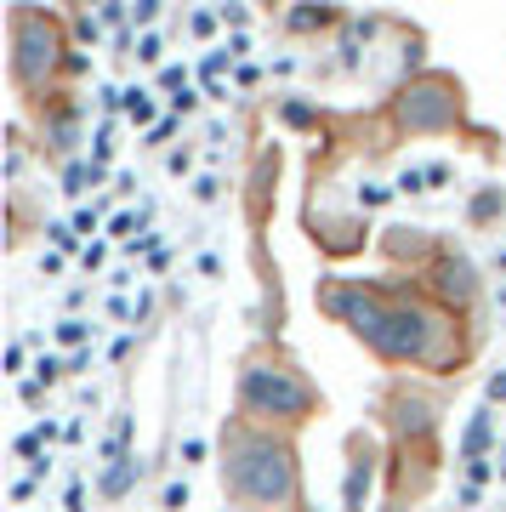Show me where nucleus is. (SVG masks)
Listing matches in <instances>:
<instances>
[{
    "label": "nucleus",
    "mask_w": 506,
    "mask_h": 512,
    "mask_svg": "<svg viewBox=\"0 0 506 512\" xmlns=\"http://www.w3.org/2000/svg\"><path fill=\"white\" fill-rule=\"evenodd\" d=\"M387 126L393 137H455V131H478L467 120V86L450 69H421L416 80L393 86L387 97ZM489 137V131H478Z\"/></svg>",
    "instance_id": "423d86ee"
},
{
    "label": "nucleus",
    "mask_w": 506,
    "mask_h": 512,
    "mask_svg": "<svg viewBox=\"0 0 506 512\" xmlns=\"http://www.w3.org/2000/svg\"><path fill=\"white\" fill-rule=\"evenodd\" d=\"M40 143L52 148V154H69L80 143V103H69L63 92L46 97V120H40Z\"/></svg>",
    "instance_id": "1a4fd4ad"
},
{
    "label": "nucleus",
    "mask_w": 506,
    "mask_h": 512,
    "mask_svg": "<svg viewBox=\"0 0 506 512\" xmlns=\"http://www.w3.org/2000/svg\"><path fill=\"white\" fill-rule=\"evenodd\" d=\"M6 35H12V57H6V74H12V92L23 103H40V97L57 92V74L63 69H86V57L69 46L63 35V18L57 12H40V6H12L6 12Z\"/></svg>",
    "instance_id": "39448f33"
},
{
    "label": "nucleus",
    "mask_w": 506,
    "mask_h": 512,
    "mask_svg": "<svg viewBox=\"0 0 506 512\" xmlns=\"http://www.w3.org/2000/svg\"><path fill=\"white\" fill-rule=\"evenodd\" d=\"M501 211H506V194H501V188H484V194L472 200V211H467V217H472V228H484V222H495Z\"/></svg>",
    "instance_id": "9b49d317"
},
{
    "label": "nucleus",
    "mask_w": 506,
    "mask_h": 512,
    "mask_svg": "<svg viewBox=\"0 0 506 512\" xmlns=\"http://www.w3.org/2000/svg\"><path fill=\"white\" fill-rule=\"evenodd\" d=\"M421 285L444 302V308H455L467 325H478V302H484V285H478V268H472L461 251H450V245H438L433 251V262L421 268Z\"/></svg>",
    "instance_id": "0eeeda50"
},
{
    "label": "nucleus",
    "mask_w": 506,
    "mask_h": 512,
    "mask_svg": "<svg viewBox=\"0 0 506 512\" xmlns=\"http://www.w3.org/2000/svg\"><path fill=\"white\" fill-rule=\"evenodd\" d=\"M330 404L319 393L302 359L279 342V336H262L256 348L239 353L234 370V416L256 421V427H273V433H302L308 421H319Z\"/></svg>",
    "instance_id": "7ed1b4c3"
},
{
    "label": "nucleus",
    "mask_w": 506,
    "mask_h": 512,
    "mask_svg": "<svg viewBox=\"0 0 506 512\" xmlns=\"http://www.w3.org/2000/svg\"><path fill=\"white\" fill-rule=\"evenodd\" d=\"M217 484L239 512H308L296 433H273L245 416H228L217 433Z\"/></svg>",
    "instance_id": "f03ea898"
},
{
    "label": "nucleus",
    "mask_w": 506,
    "mask_h": 512,
    "mask_svg": "<svg viewBox=\"0 0 506 512\" xmlns=\"http://www.w3.org/2000/svg\"><path fill=\"white\" fill-rule=\"evenodd\" d=\"M438 416H444V393L421 382H393L381 393V421L393 433V461H387V512H416L421 495L438 478Z\"/></svg>",
    "instance_id": "20e7f679"
},
{
    "label": "nucleus",
    "mask_w": 506,
    "mask_h": 512,
    "mask_svg": "<svg viewBox=\"0 0 506 512\" xmlns=\"http://www.w3.org/2000/svg\"><path fill=\"white\" fill-rule=\"evenodd\" d=\"M501 478H506V450H501Z\"/></svg>",
    "instance_id": "ddd939ff"
},
{
    "label": "nucleus",
    "mask_w": 506,
    "mask_h": 512,
    "mask_svg": "<svg viewBox=\"0 0 506 512\" xmlns=\"http://www.w3.org/2000/svg\"><path fill=\"white\" fill-rule=\"evenodd\" d=\"M319 313L359 342L387 370H427V376H461L478 353V325H467L455 308H444L416 274L387 279H347L330 274L313 291Z\"/></svg>",
    "instance_id": "f257e3e1"
},
{
    "label": "nucleus",
    "mask_w": 506,
    "mask_h": 512,
    "mask_svg": "<svg viewBox=\"0 0 506 512\" xmlns=\"http://www.w3.org/2000/svg\"><path fill=\"white\" fill-rule=\"evenodd\" d=\"M506 399V370H501V376H489V404H501Z\"/></svg>",
    "instance_id": "f8f14e48"
},
{
    "label": "nucleus",
    "mask_w": 506,
    "mask_h": 512,
    "mask_svg": "<svg viewBox=\"0 0 506 512\" xmlns=\"http://www.w3.org/2000/svg\"><path fill=\"white\" fill-rule=\"evenodd\" d=\"M381 444L376 433H347V473H342V512H370V495H376V478H381Z\"/></svg>",
    "instance_id": "6e6552de"
},
{
    "label": "nucleus",
    "mask_w": 506,
    "mask_h": 512,
    "mask_svg": "<svg viewBox=\"0 0 506 512\" xmlns=\"http://www.w3.org/2000/svg\"><path fill=\"white\" fill-rule=\"evenodd\" d=\"M489 433H495V416L489 410H472L467 433H461V467H489Z\"/></svg>",
    "instance_id": "9d476101"
}]
</instances>
